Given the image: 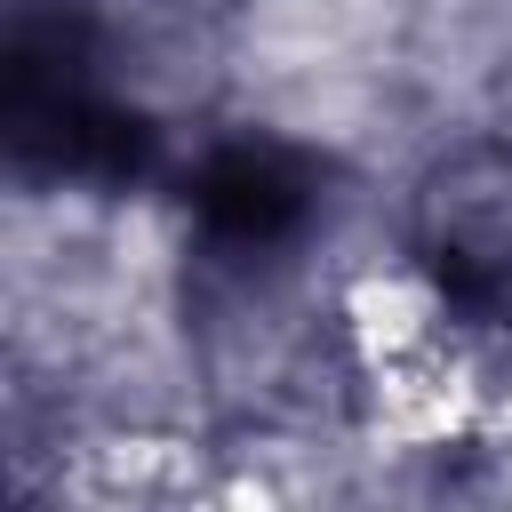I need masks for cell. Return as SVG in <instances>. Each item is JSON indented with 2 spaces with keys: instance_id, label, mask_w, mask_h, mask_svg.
<instances>
[{
  "instance_id": "cell-1",
  "label": "cell",
  "mask_w": 512,
  "mask_h": 512,
  "mask_svg": "<svg viewBox=\"0 0 512 512\" xmlns=\"http://www.w3.org/2000/svg\"><path fill=\"white\" fill-rule=\"evenodd\" d=\"M408 256L456 312H512V136H456L408 184Z\"/></svg>"
},
{
  "instance_id": "cell-2",
  "label": "cell",
  "mask_w": 512,
  "mask_h": 512,
  "mask_svg": "<svg viewBox=\"0 0 512 512\" xmlns=\"http://www.w3.org/2000/svg\"><path fill=\"white\" fill-rule=\"evenodd\" d=\"M312 208H320V168L288 136H232L208 144V160L192 168V224L232 256L288 248L312 224Z\"/></svg>"
}]
</instances>
